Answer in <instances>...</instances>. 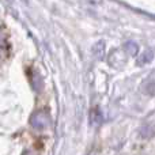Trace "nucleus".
<instances>
[{
	"mask_svg": "<svg viewBox=\"0 0 155 155\" xmlns=\"http://www.w3.org/2000/svg\"><path fill=\"white\" fill-rule=\"evenodd\" d=\"M52 118L46 110H37L31 114L30 117V125L35 129V131H45L51 127Z\"/></svg>",
	"mask_w": 155,
	"mask_h": 155,
	"instance_id": "nucleus-1",
	"label": "nucleus"
},
{
	"mask_svg": "<svg viewBox=\"0 0 155 155\" xmlns=\"http://www.w3.org/2000/svg\"><path fill=\"white\" fill-rule=\"evenodd\" d=\"M127 54L125 52L123 51V48L118 49V51H113L112 53L109 54V64L114 68H121L124 64H125V60H127Z\"/></svg>",
	"mask_w": 155,
	"mask_h": 155,
	"instance_id": "nucleus-2",
	"label": "nucleus"
},
{
	"mask_svg": "<svg viewBox=\"0 0 155 155\" xmlns=\"http://www.w3.org/2000/svg\"><path fill=\"white\" fill-rule=\"evenodd\" d=\"M10 54V44H8L7 33L0 30V63L5 61Z\"/></svg>",
	"mask_w": 155,
	"mask_h": 155,
	"instance_id": "nucleus-3",
	"label": "nucleus"
},
{
	"mask_svg": "<svg viewBox=\"0 0 155 155\" xmlns=\"http://www.w3.org/2000/svg\"><path fill=\"white\" fill-rule=\"evenodd\" d=\"M142 91L146 95H150V97L155 95V76L147 78V79L142 83Z\"/></svg>",
	"mask_w": 155,
	"mask_h": 155,
	"instance_id": "nucleus-4",
	"label": "nucleus"
},
{
	"mask_svg": "<svg viewBox=\"0 0 155 155\" xmlns=\"http://www.w3.org/2000/svg\"><path fill=\"white\" fill-rule=\"evenodd\" d=\"M153 59H154V52L151 49H146L144 52H142V54L137 59V65H146L153 61Z\"/></svg>",
	"mask_w": 155,
	"mask_h": 155,
	"instance_id": "nucleus-5",
	"label": "nucleus"
},
{
	"mask_svg": "<svg viewBox=\"0 0 155 155\" xmlns=\"http://www.w3.org/2000/svg\"><path fill=\"white\" fill-rule=\"evenodd\" d=\"M123 51L125 52L127 56H135V54L139 52V46H137L136 42H132V41H128L125 45L123 46Z\"/></svg>",
	"mask_w": 155,
	"mask_h": 155,
	"instance_id": "nucleus-6",
	"label": "nucleus"
},
{
	"mask_svg": "<svg viewBox=\"0 0 155 155\" xmlns=\"http://www.w3.org/2000/svg\"><path fill=\"white\" fill-rule=\"evenodd\" d=\"M93 52H94V56H95L97 59H102L105 54V42L104 41H98V42L94 45Z\"/></svg>",
	"mask_w": 155,
	"mask_h": 155,
	"instance_id": "nucleus-7",
	"label": "nucleus"
},
{
	"mask_svg": "<svg viewBox=\"0 0 155 155\" xmlns=\"http://www.w3.org/2000/svg\"><path fill=\"white\" fill-rule=\"evenodd\" d=\"M140 134H142L143 137H146V139H148V137L154 136L155 135V129L153 125H146L144 128H142V131H140Z\"/></svg>",
	"mask_w": 155,
	"mask_h": 155,
	"instance_id": "nucleus-8",
	"label": "nucleus"
},
{
	"mask_svg": "<svg viewBox=\"0 0 155 155\" xmlns=\"http://www.w3.org/2000/svg\"><path fill=\"white\" fill-rule=\"evenodd\" d=\"M91 120H93V123H95V124H99L102 121V116H101V113H99V109L93 110V113H91Z\"/></svg>",
	"mask_w": 155,
	"mask_h": 155,
	"instance_id": "nucleus-9",
	"label": "nucleus"
}]
</instances>
